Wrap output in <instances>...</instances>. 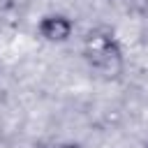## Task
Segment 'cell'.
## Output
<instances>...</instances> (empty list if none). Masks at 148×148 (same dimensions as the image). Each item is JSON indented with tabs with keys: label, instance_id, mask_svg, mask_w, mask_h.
Wrapping results in <instances>:
<instances>
[{
	"label": "cell",
	"instance_id": "2",
	"mask_svg": "<svg viewBox=\"0 0 148 148\" xmlns=\"http://www.w3.org/2000/svg\"><path fill=\"white\" fill-rule=\"evenodd\" d=\"M37 35L49 44H65L74 35V21L62 12L44 14L37 21Z\"/></svg>",
	"mask_w": 148,
	"mask_h": 148
},
{
	"label": "cell",
	"instance_id": "3",
	"mask_svg": "<svg viewBox=\"0 0 148 148\" xmlns=\"http://www.w3.org/2000/svg\"><path fill=\"white\" fill-rule=\"evenodd\" d=\"M49 148H83L79 141H58V143H51Z\"/></svg>",
	"mask_w": 148,
	"mask_h": 148
},
{
	"label": "cell",
	"instance_id": "5",
	"mask_svg": "<svg viewBox=\"0 0 148 148\" xmlns=\"http://www.w3.org/2000/svg\"><path fill=\"white\" fill-rule=\"evenodd\" d=\"M146 148H148V141H146Z\"/></svg>",
	"mask_w": 148,
	"mask_h": 148
},
{
	"label": "cell",
	"instance_id": "1",
	"mask_svg": "<svg viewBox=\"0 0 148 148\" xmlns=\"http://www.w3.org/2000/svg\"><path fill=\"white\" fill-rule=\"evenodd\" d=\"M81 56L90 69H95L104 76H116L123 69V46H120L118 37L106 28L88 30V35L83 37Z\"/></svg>",
	"mask_w": 148,
	"mask_h": 148
},
{
	"label": "cell",
	"instance_id": "4",
	"mask_svg": "<svg viewBox=\"0 0 148 148\" xmlns=\"http://www.w3.org/2000/svg\"><path fill=\"white\" fill-rule=\"evenodd\" d=\"M16 7V0H0V12H12Z\"/></svg>",
	"mask_w": 148,
	"mask_h": 148
}]
</instances>
